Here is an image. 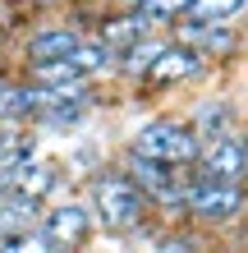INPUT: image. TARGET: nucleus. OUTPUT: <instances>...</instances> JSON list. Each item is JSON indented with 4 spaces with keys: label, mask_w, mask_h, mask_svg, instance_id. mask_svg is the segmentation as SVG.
<instances>
[{
    "label": "nucleus",
    "mask_w": 248,
    "mask_h": 253,
    "mask_svg": "<svg viewBox=\"0 0 248 253\" xmlns=\"http://www.w3.org/2000/svg\"><path fill=\"white\" fill-rule=\"evenodd\" d=\"M78 198L87 203V212H92L97 235H110V240H129L142 221H152L147 193L129 180L115 161H106V166H97L92 175H87Z\"/></svg>",
    "instance_id": "1"
},
{
    "label": "nucleus",
    "mask_w": 248,
    "mask_h": 253,
    "mask_svg": "<svg viewBox=\"0 0 248 253\" xmlns=\"http://www.w3.org/2000/svg\"><path fill=\"white\" fill-rule=\"evenodd\" d=\"M124 147L138 152V157H147V161H161V166H193L202 138L193 133V125H188L184 115L166 111V115H147V120H138L134 129H129Z\"/></svg>",
    "instance_id": "2"
},
{
    "label": "nucleus",
    "mask_w": 248,
    "mask_h": 253,
    "mask_svg": "<svg viewBox=\"0 0 248 253\" xmlns=\"http://www.w3.org/2000/svg\"><path fill=\"white\" fill-rule=\"evenodd\" d=\"M37 230H41V240L51 244V253H87L92 240H97L92 212H87V203L78 193H65V198L46 203L41 216H37Z\"/></svg>",
    "instance_id": "3"
},
{
    "label": "nucleus",
    "mask_w": 248,
    "mask_h": 253,
    "mask_svg": "<svg viewBox=\"0 0 248 253\" xmlns=\"http://www.w3.org/2000/svg\"><path fill=\"white\" fill-rule=\"evenodd\" d=\"M248 216V184H207L193 180L184 198V221L198 230H221Z\"/></svg>",
    "instance_id": "4"
},
{
    "label": "nucleus",
    "mask_w": 248,
    "mask_h": 253,
    "mask_svg": "<svg viewBox=\"0 0 248 253\" xmlns=\"http://www.w3.org/2000/svg\"><path fill=\"white\" fill-rule=\"evenodd\" d=\"M202 74H212V65L202 60V55L193 46H184V42H166V51L156 55V60L147 65V74L134 83V92L138 97H161V92H175V87H184V83H198Z\"/></svg>",
    "instance_id": "5"
},
{
    "label": "nucleus",
    "mask_w": 248,
    "mask_h": 253,
    "mask_svg": "<svg viewBox=\"0 0 248 253\" xmlns=\"http://www.w3.org/2000/svg\"><path fill=\"white\" fill-rule=\"evenodd\" d=\"M170 37L184 42V46H193L212 69L239 60V55L248 51V28L244 23H193V19H179L170 28Z\"/></svg>",
    "instance_id": "6"
},
{
    "label": "nucleus",
    "mask_w": 248,
    "mask_h": 253,
    "mask_svg": "<svg viewBox=\"0 0 248 253\" xmlns=\"http://www.w3.org/2000/svg\"><path fill=\"white\" fill-rule=\"evenodd\" d=\"M244 161H248V147L239 133H221V138L202 143L188 175L193 180H207V184H244Z\"/></svg>",
    "instance_id": "7"
},
{
    "label": "nucleus",
    "mask_w": 248,
    "mask_h": 253,
    "mask_svg": "<svg viewBox=\"0 0 248 253\" xmlns=\"http://www.w3.org/2000/svg\"><path fill=\"white\" fill-rule=\"evenodd\" d=\"M5 180L19 189V193H28V198H41V203H55V198H65V180H69V166L65 161H55V157H46L37 147L33 157L23 161V166H14Z\"/></svg>",
    "instance_id": "8"
},
{
    "label": "nucleus",
    "mask_w": 248,
    "mask_h": 253,
    "mask_svg": "<svg viewBox=\"0 0 248 253\" xmlns=\"http://www.w3.org/2000/svg\"><path fill=\"white\" fill-rule=\"evenodd\" d=\"M101 111V92H87V97H69V101H41L37 115L28 125L33 133H60V138H78L83 125Z\"/></svg>",
    "instance_id": "9"
},
{
    "label": "nucleus",
    "mask_w": 248,
    "mask_h": 253,
    "mask_svg": "<svg viewBox=\"0 0 248 253\" xmlns=\"http://www.w3.org/2000/svg\"><path fill=\"white\" fill-rule=\"evenodd\" d=\"M87 33L78 23H41V28H33V33L19 42V69L23 65H41V60H65V55H74V46Z\"/></svg>",
    "instance_id": "10"
},
{
    "label": "nucleus",
    "mask_w": 248,
    "mask_h": 253,
    "mask_svg": "<svg viewBox=\"0 0 248 253\" xmlns=\"http://www.w3.org/2000/svg\"><path fill=\"white\" fill-rule=\"evenodd\" d=\"M184 120L193 125V133H198L202 143H212V138H221V133H239L244 115H239L235 92H202Z\"/></svg>",
    "instance_id": "11"
},
{
    "label": "nucleus",
    "mask_w": 248,
    "mask_h": 253,
    "mask_svg": "<svg viewBox=\"0 0 248 253\" xmlns=\"http://www.w3.org/2000/svg\"><path fill=\"white\" fill-rule=\"evenodd\" d=\"M156 28L147 23V14L142 9H115V14H101V19L92 23V37L101 42V46H110L115 55H124L129 46H138L142 37H152Z\"/></svg>",
    "instance_id": "12"
},
{
    "label": "nucleus",
    "mask_w": 248,
    "mask_h": 253,
    "mask_svg": "<svg viewBox=\"0 0 248 253\" xmlns=\"http://www.w3.org/2000/svg\"><path fill=\"white\" fill-rule=\"evenodd\" d=\"M41 106V87L28 83L19 69L0 74V125H28Z\"/></svg>",
    "instance_id": "13"
},
{
    "label": "nucleus",
    "mask_w": 248,
    "mask_h": 253,
    "mask_svg": "<svg viewBox=\"0 0 248 253\" xmlns=\"http://www.w3.org/2000/svg\"><path fill=\"white\" fill-rule=\"evenodd\" d=\"M166 42H170V33H152V37H142L138 46H129L124 55H115V79L134 87V83L142 79V74H147V65H152L156 55L166 51Z\"/></svg>",
    "instance_id": "14"
},
{
    "label": "nucleus",
    "mask_w": 248,
    "mask_h": 253,
    "mask_svg": "<svg viewBox=\"0 0 248 253\" xmlns=\"http://www.w3.org/2000/svg\"><path fill=\"white\" fill-rule=\"evenodd\" d=\"M37 147H41V133H33V125H0V180L14 166H23Z\"/></svg>",
    "instance_id": "15"
},
{
    "label": "nucleus",
    "mask_w": 248,
    "mask_h": 253,
    "mask_svg": "<svg viewBox=\"0 0 248 253\" xmlns=\"http://www.w3.org/2000/svg\"><path fill=\"white\" fill-rule=\"evenodd\" d=\"M152 253H207V230L198 226H179V221H161L156 226V240H147Z\"/></svg>",
    "instance_id": "16"
},
{
    "label": "nucleus",
    "mask_w": 248,
    "mask_h": 253,
    "mask_svg": "<svg viewBox=\"0 0 248 253\" xmlns=\"http://www.w3.org/2000/svg\"><path fill=\"white\" fill-rule=\"evenodd\" d=\"M69 60H74V69L83 74L87 83H101V79H115V51L110 46H101V42L87 33L78 46H74V55H69Z\"/></svg>",
    "instance_id": "17"
},
{
    "label": "nucleus",
    "mask_w": 248,
    "mask_h": 253,
    "mask_svg": "<svg viewBox=\"0 0 248 253\" xmlns=\"http://www.w3.org/2000/svg\"><path fill=\"white\" fill-rule=\"evenodd\" d=\"M244 9H248V0H188L184 19H193V23H239Z\"/></svg>",
    "instance_id": "18"
},
{
    "label": "nucleus",
    "mask_w": 248,
    "mask_h": 253,
    "mask_svg": "<svg viewBox=\"0 0 248 253\" xmlns=\"http://www.w3.org/2000/svg\"><path fill=\"white\" fill-rule=\"evenodd\" d=\"M142 14H147V23L156 28V33H170V28L188 14V0H147Z\"/></svg>",
    "instance_id": "19"
},
{
    "label": "nucleus",
    "mask_w": 248,
    "mask_h": 253,
    "mask_svg": "<svg viewBox=\"0 0 248 253\" xmlns=\"http://www.w3.org/2000/svg\"><path fill=\"white\" fill-rule=\"evenodd\" d=\"M0 253H51V244L41 240V230H23V235L0 240Z\"/></svg>",
    "instance_id": "20"
},
{
    "label": "nucleus",
    "mask_w": 248,
    "mask_h": 253,
    "mask_svg": "<svg viewBox=\"0 0 248 253\" xmlns=\"http://www.w3.org/2000/svg\"><path fill=\"white\" fill-rule=\"evenodd\" d=\"M147 0H120V9H142Z\"/></svg>",
    "instance_id": "21"
},
{
    "label": "nucleus",
    "mask_w": 248,
    "mask_h": 253,
    "mask_svg": "<svg viewBox=\"0 0 248 253\" xmlns=\"http://www.w3.org/2000/svg\"><path fill=\"white\" fill-rule=\"evenodd\" d=\"M239 138H244V147H248V120H244V125H239Z\"/></svg>",
    "instance_id": "22"
}]
</instances>
